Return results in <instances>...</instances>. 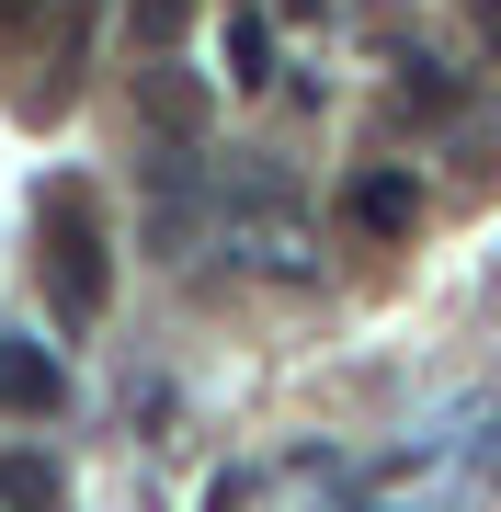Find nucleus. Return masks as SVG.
Masks as SVG:
<instances>
[{
	"instance_id": "obj_1",
	"label": "nucleus",
	"mask_w": 501,
	"mask_h": 512,
	"mask_svg": "<svg viewBox=\"0 0 501 512\" xmlns=\"http://www.w3.org/2000/svg\"><path fill=\"white\" fill-rule=\"evenodd\" d=\"M103 285H114V262H103V228H92V205H46V296H57V319H103Z\"/></svg>"
},
{
	"instance_id": "obj_2",
	"label": "nucleus",
	"mask_w": 501,
	"mask_h": 512,
	"mask_svg": "<svg viewBox=\"0 0 501 512\" xmlns=\"http://www.w3.org/2000/svg\"><path fill=\"white\" fill-rule=\"evenodd\" d=\"M57 399H69V376H57L23 330H0V410H12V421H46Z\"/></svg>"
},
{
	"instance_id": "obj_3",
	"label": "nucleus",
	"mask_w": 501,
	"mask_h": 512,
	"mask_svg": "<svg viewBox=\"0 0 501 512\" xmlns=\"http://www.w3.org/2000/svg\"><path fill=\"white\" fill-rule=\"evenodd\" d=\"M410 217H422V183H410V171H365V183H353V228L399 239Z\"/></svg>"
},
{
	"instance_id": "obj_4",
	"label": "nucleus",
	"mask_w": 501,
	"mask_h": 512,
	"mask_svg": "<svg viewBox=\"0 0 501 512\" xmlns=\"http://www.w3.org/2000/svg\"><path fill=\"white\" fill-rule=\"evenodd\" d=\"M217 57H228V80H240V92H262V80H274V23H262V12H228Z\"/></svg>"
},
{
	"instance_id": "obj_5",
	"label": "nucleus",
	"mask_w": 501,
	"mask_h": 512,
	"mask_svg": "<svg viewBox=\"0 0 501 512\" xmlns=\"http://www.w3.org/2000/svg\"><path fill=\"white\" fill-rule=\"evenodd\" d=\"M0 501L12 512H57V467L46 456H0Z\"/></svg>"
},
{
	"instance_id": "obj_6",
	"label": "nucleus",
	"mask_w": 501,
	"mask_h": 512,
	"mask_svg": "<svg viewBox=\"0 0 501 512\" xmlns=\"http://www.w3.org/2000/svg\"><path fill=\"white\" fill-rule=\"evenodd\" d=\"M194 114H205V103H194V80H171V69H160V80H149V126L194 137Z\"/></svg>"
},
{
	"instance_id": "obj_7",
	"label": "nucleus",
	"mask_w": 501,
	"mask_h": 512,
	"mask_svg": "<svg viewBox=\"0 0 501 512\" xmlns=\"http://www.w3.org/2000/svg\"><path fill=\"white\" fill-rule=\"evenodd\" d=\"M467 23H479V46L501 57V0H467Z\"/></svg>"
},
{
	"instance_id": "obj_8",
	"label": "nucleus",
	"mask_w": 501,
	"mask_h": 512,
	"mask_svg": "<svg viewBox=\"0 0 501 512\" xmlns=\"http://www.w3.org/2000/svg\"><path fill=\"white\" fill-rule=\"evenodd\" d=\"M331 512H376V501H331Z\"/></svg>"
},
{
	"instance_id": "obj_9",
	"label": "nucleus",
	"mask_w": 501,
	"mask_h": 512,
	"mask_svg": "<svg viewBox=\"0 0 501 512\" xmlns=\"http://www.w3.org/2000/svg\"><path fill=\"white\" fill-rule=\"evenodd\" d=\"M285 12H319V0H285Z\"/></svg>"
}]
</instances>
